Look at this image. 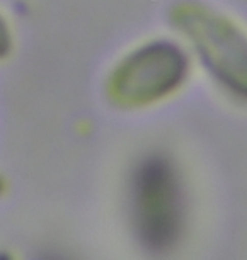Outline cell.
Segmentation results:
<instances>
[{
  "instance_id": "1",
  "label": "cell",
  "mask_w": 247,
  "mask_h": 260,
  "mask_svg": "<svg viewBox=\"0 0 247 260\" xmlns=\"http://www.w3.org/2000/svg\"><path fill=\"white\" fill-rule=\"evenodd\" d=\"M130 216L140 243L150 252H164L179 237L181 190L174 170L160 158H147L130 182Z\"/></svg>"
},
{
  "instance_id": "2",
  "label": "cell",
  "mask_w": 247,
  "mask_h": 260,
  "mask_svg": "<svg viewBox=\"0 0 247 260\" xmlns=\"http://www.w3.org/2000/svg\"><path fill=\"white\" fill-rule=\"evenodd\" d=\"M6 43H7V34H6V29L2 26V21H0V53L6 51V48H7Z\"/></svg>"
},
{
  "instance_id": "3",
  "label": "cell",
  "mask_w": 247,
  "mask_h": 260,
  "mask_svg": "<svg viewBox=\"0 0 247 260\" xmlns=\"http://www.w3.org/2000/svg\"><path fill=\"white\" fill-rule=\"evenodd\" d=\"M38 260H70V258H67L65 255H60V253H46V255H43V257H39Z\"/></svg>"
},
{
  "instance_id": "4",
  "label": "cell",
  "mask_w": 247,
  "mask_h": 260,
  "mask_svg": "<svg viewBox=\"0 0 247 260\" xmlns=\"http://www.w3.org/2000/svg\"><path fill=\"white\" fill-rule=\"evenodd\" d=\"M0 260H14V258L7 252H2V253H0Z\"/></svg>"
}]
</instances>
